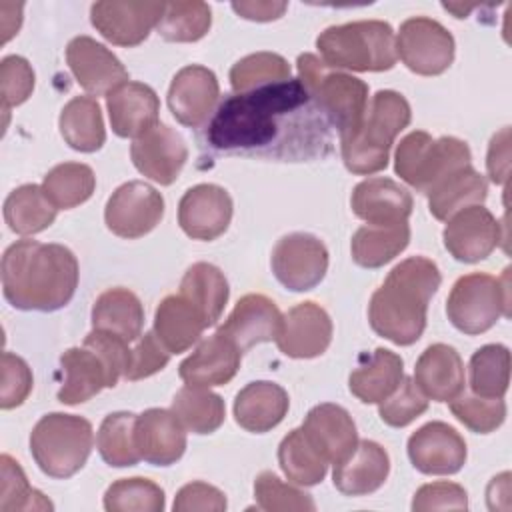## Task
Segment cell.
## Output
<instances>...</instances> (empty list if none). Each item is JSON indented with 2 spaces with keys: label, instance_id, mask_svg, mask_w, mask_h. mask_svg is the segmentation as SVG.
Masks as SVG:
<instances>
[{
  "label": "cell",
  "instance_id": "cell-47",
  "mask_svg": "<svg viewBox=\"0 0 512 512\" xmlns=\"http://www.w3.org/2000/svg\"><path fill=\"white\" fill-rule=\"evenodd\" d=\"M290 78V64L274 52H256L240 58L230 68V84L234 92H250L254 88L282 82Z\"/></svg>",
  "mask_w": 512,
  "mask_h": 512
},
{
  "label": "cell",
  "instance_id": "cell-11",
  "mask_svg": "<svg viewBox=\"0 0 512 512\" xmlns=\"http://www.w3.org/2000/svg\"><path fill=\"white\" fill-rule=\"evenodd\" d=\"M270 264L276 280L284 288L306 292L324 280L328 270V250L314 234L292 232L274 244Z\"/></svg>",
  "mask_w": 512,
  "mask_h": 512
},
{
  "label": "cell",
  "instance_id": "cell-48",
  "mask_svg": "<svg viewBox=\"0 0 512 512\" xmlns=\"http://www.w3.org/2000/svg\"><path fill=\"white\" fill-rule=\"evenodd\" d=\"M254 498L260 510L268 512H302L316 510L310 494L282 482L272 472H260L254 480Z\"/></svg>",
  "mask_w": 512,
  "mask_h": 512
},
{
  "label": "cell",
  "instance_id": "cell-28",
  "mask_svg": "<svg viewBox=\"0 0 512 512\" xmlns=\"http://www.w3.org/2000/svg\"><path fill=\"white\" fill-rule=\"evenodd\" d=\"M414 384L434 402H450L464 390V362L448 344L428 346L414 368Z\"/></svg>",
  "mask_w": 512,
  "mask_h": 512
},
{
  "label": "cell",
  "instance_id": "cell-13",
  "mask_svg": "<svg viewBox=\"0 0 512 512\" xmlns=\"http://www.w3.org/2000/svg\"><path fill=\"white\" fill-rule=\"evenodd\" d=\"M166 2H94L92 26L116 46H138L158 26Z\"/></svg>",
  "mask_w": 512,
  "mask_h": 512
},
{
  "label": "cell",
  "instance_id": "cell-9",
  "mask_svg": "<svg viewBox=\"0 0 512 512\" xmlns=\"http://www.w3.org/2000/svg\"><path fill=\"white\" fill-rule=\"evenodd\" d=\"M508 268L500 278L486 272L460 276L446 300V314L452 326L468 336L490 330L500 316H510Z\"/></svg>",
  "mask_w": 512,
  "mask_h": 512
},
{
  "label": "cell",
  "instance_id": "cell-37",
  "mask_svg": "<svg viewBox=\"0 0 512 512\" xmlns=\"http://www.w3.org/2000/svg\"><path fill=\"white\" fill-rule=\"evenodd\" d=\"M60 134L78 152H96L106 140L102 110L92 96H74L60 112Z\"/></svg>",
  "mask_w": 512,
  "mask_h": 512
},
{
  "label": "cell",
  "instance_id": "cell-43",
  "mask_svg": "<svg viewBox=\"0 0 512 512\" xmlns=\"http://www.w3.org/2000/svg\"><path fill=\"white\" fill-rule=\"evenodd\" d=\"M470 390L482 398H504L510 384V350L486 344L470 358Z\"/></svg>",
  "mask_w": 512,
  "mask_h": 512
},
{
  "label": "cell",
  "instance_id": "cell-29",
  "mask_svg": "<svg viewBox=\"0 0 512 512\" xmlns=\"http://www.w3.org/2000/svg\"><path fill=\"white\" fill-rule=\"evenodd\" d=\"M288 392L268 380L246 384L234 398V420L248 432H268L276 428L288 414Z\"/></svg>",
  "mask_w": 512,
  "mask_h": 512
},
{
  "label": "cell",
  "instance_id": "cell-58",
  "mask_svg": "<svg viewBox=\"0 0 512 512\" xmlns=\"http://www.w3.org/2000/svg\"><path fill=\"white\" fill-rule=\"evenodd\" d=\"M232 10L246 20L270 22L286 12V2H232Z\"/></svg>",
  "mask_w": 512,
  "mask_h": 512
},
{
  "label": "cell",
  "instance_id": "cell-30",
  "mask_svg": "<svg viewBox=\"0 0 512 512\" xmlns=\"http://www.w3.org/2000/svg\"><path fill=\"white\" fill-rule=\"evenodd\" d=\"M206 328L204 316L182 294L166 296L154 312V334L170 354L192 348Z\"/></svg>",
  "mask_w": 512,
  "mask_h": 512
},
{
  "label": "cell",
  "instance_id": "cell-55",
  "mask_svg": "<svg viewBox=\"0 0 512 512\" xmlns=\"http://www.w3.org/2000/svg\"><path fill=\"white\" fill-rule=\"evenodd\" d=\"M468 508V494L456 482H432L424 484L416 490L412 498L414 512L426 510H466Z\"/></svg>",
  "mask_w": 512,
  "mask_h": 512
},
{
  "label": "cell",
  "instance_id": "cell-39",
  "mask_svg": "<svg viewBox=\"0 0 512 512\" xmlns=\"http://www.w3.org/2000/svg\"><path fill=\"white\" fill-rule=\"evenodd\" d=\"M172 412L192 434H212L226 418L224 400L202 386H184L172 400Z\"/></svg>",
  "mask_w": 512,
  "mask_h": 512
},
{
  "label": "cell",
  "instance_id": "cell-54",
  "mask_svg": "<svg viewBox=\"0 0 512 512\" xmlns=\"http://www.w3.org/2000/svg\"><path fill=\"white\" fill-rule=\"evenodd\" d=\"M170 360V352L164 348V344L158 340V336L152 332H146L140 336L138 344L132 348L130 364L124 372L126 380H142L156 372H160Z\"/></svg>",
  "mask_w": 512,
  "mask_h": 512
},
{
  "label": "cell",
  "instance_id": "cell-20",
  "mask_svg": "<svg viewBox=\"0 0 512 512\" xmlns=\"http://www.w3.org/2000/svg\"><path fill=\"white\" fill-rule=\"evenodd\" d=\"M332 342V320L316 302H300L292 306L276 338L280 352L288 358H316L328 350Z\"/></svg>",
  "mask_w": 512,
  "mask_h": 512
},
{
  "label": "cell",
  "instance_id": "cell-7",
  "mask_svg": "<svg viewBox=\"0 0 512 512\" xmlns=\"http://www.w3.org/2000/svg\"><path fill=\"white\" fill-rule=\"evenodd\" d=\"M94 444L92 424L76 414L52 412L42 416L30 434V452L50 478H70L88 460Z\"/></svg>",
  "mask_w": 512,
  "mask_h": 512
},
{
  "label": "cell",
  "instance_id": "cell-52",
  "mask_svg": "<svg viewBox=\"0 0 512 512\" xmlns=\"http://www.w3.org/2000/svg\"><path fill=\"white\" fill-rule=\"evenodd\" d=\"M82 346H86L98 354V358L102 360V364L108 372V384H110V388H114L130 364L132 350L128 348V340H124L112 332L92 330L84 338Z\"/></svg>",
  "mask_w": 512,
  "mask_h": 512
},
{
  "label": "cell",
  "instance_id": "cell-15",
  "mask_svg": "<svg viewBox=\"0 0 512 512\" xmlns=\"http://www.w3.org/2000/svg\"><path fill=\"white\" fill-rule=\"evenodd\" d=\"M442 240L446 250L466 264L480 262L500 244V222L482 204L468 206L446 220Z\"/></svg>",
  "mask_w": 512,
  "mask_h": 512
},
{
  "label": "cell",
  "instance_id": "cell-3",
  "mask_svg": "<svg viewBox=\"0 0 512 512\" xmlns=\"http://www.w3.org/2000/svg\"><path fill=\"white\" fill-rule=\"evenodd\" d=\"M440 282V270L430 258L410 256L396 264L370 298L372 330L398 346L414 344L426 328L428 304Z\"/></svg>",
  "mask_w": 512,
  "mask_h": 512
},
{
  "label": "cell",
  "instance_id": "cell-32",
  "mask_svg": "<svg viewBox=\"0 0 512 512\" xmlns=\"http://www.w3.org/2000/svg\"><path fill=\"white\" fill-rule=\"evenodd\" d=\"M426 196L430 214L436 220H448L468 206L482 204L488 196V182L468 164L442 178Z\"/></svg>",
  "mask_w": 512,
  "mask_h": 512
},
{
  "label": "cell",
  "instance_id": "cell-42",
  "mask_svg": "<svg viewBox=\"0 0 512 512\" xmlns=\"http://www.w3.org/2000/svg\"><path fill=\"white\" fill-rule=\"evenodd\" d=\"M42 188L58 210H70L92 196L96 176L92 168L82 162H64L44 176Z\"/></svg>",
  "mask_w": 512,
  "mask_h": 512
},
{
  "label": "cell",
  "instance_id": "cell-46",
  "mask_svg": "<svg viewBox=\"0 0 512 512\" xmlns=\"http://www.w3.org/2000/svg\"><path fill=\"white\" fill-rule=\"evenodd\" d=\"M0 478V512L52 510V502L28 484L22 466L8 454L0 456Z\"/></svg>",
  "mask_w": 512,
  "mask_h": 512
},
{
  "label": "cell",
  "instance_id": "cell-1",
  "mask_svg": "<svg viewBox=\"0 0 512 512\" xmlns=\"http://www.w3.org/2000/svg\"><path fill=\"white\" fill-rule=\"evenodd\" d=\"M310 100L298 78L266 84L250 92L226 96L208 124V142L216 150H258L278 136V118L292 114Z\"/></svg>",
  "mask_w": 512,
  "mask_h": 512
},
{
  "label": "cell",
  "instance_id": "cell-51",
  "mask_svg": "<svg viewBox=\"0 0 512 512\" xmlns=\"http://www.w3.org/2000/svg\"><path fill=\"white\" fill-rule=\"evenodd\" d=\"M34 90V70L22 56H4L0 62V96L2 112L28 100Z\"/></svg>",
  "mask_w": 512,
  "mask_h": 512
},
{
  "label": "cell",
  "instance_id": "cell-8",
  "mask_svg": "<svg viewBox=\"0 0 512 512\" xmlns=\"http://www.w3.org/2000/svg\"><path fill=\"white\" fill-rule=\"evenodd\" d=\"M472 160L464 140L454 136L432 138L424 130L406 134L394 154L396 174L422 194H428L450 172L468 166Z\"/></svg>",
  "mask_w": 512,
  "mask_h": 512
},
{
  "label": "cell",
  "instance_id": "cell-38",
  "mask_svg": "<svg viewBox=\"0 0 512 512\" xmlns=\"http://www.w3.org/2000/svg\"><path fill=\"white\" fill-rule=\"evenodd\" d=\"M56 212L58 208L38 184L18 186L4 200V220L8 228L20 236L46 230L56 220Z\"/></svg>",
  "mask_w": 512,
  "mask_h": 512
},
{
  "label": "cell",
  "instance_id": "cell-31",
  "mask_svg": "<svg viewBox=\"0 0 512 512\" xmlns=\"http://www.w3.org/2000/svg\"><path fill=\"white\" fill-rule=\"evenodd\" d=\"M402 378V358L388 348H376L364 364L352 370L348 378V388L360 402L380 404L400 386Z\"/></svg>",
  "mask_w": 512,
  "mask_h": 512
},
{
  "label": "cell",
  "instance_id": "cell-18",
  "mask_svg": "<svg viewBox=\"0 0 512 512\" xmlns=\"http://www.w3.org/2000/svg\"><path fill=\"white\" fill-rule=\"evenodd\" d=\"M130 158L140 174L160 186H170L188 160V148L176 130L166 124H156L132 142Z\"/></svg>",
  "mask_w": 512,
  "mask_h": 512
},
{
  "label": "cell",
  "instance_id": "cell-33",
  "mask_svg": "<svg viewBox=\"0 0 512 512\" xmlns=\"http://www.w3.org/2000/svg\"><path fill=\"white\" fill-rule=\"evenodd\" d=\"M60 364L66 374L62 388L58 390V400L62 404L76 406L96 396L102 388H110L108 372L102 360L86 346L68 348L60 356Z\"/></svg>",
  "mask_w": 512,
  "mask_h": 512
},
{
  "label": "cell",
  "instance_id": "cell-35",
  "mask_svg": "<svg viewBox=\"0 0 512 512\" xmlns=\"http://www.w3.org/2000/svg\"><path fill=\"white\" fill-rule=\"evenodd\" d=\"M408 242V222L364 224L352 236V260L362 268H380L394 260L408 246Z\"/></svg>",
  "mask_w": 512,
  "mask_h": 512
},
{
  "label": "cell",
  "instance_id": "cell-45",
  "mask_svg": "<svg viewBox=\"0 0 512 512\" xmlns=\"http://www.w3.org/2000/svg\"><path fill=\"white\" fill-rule=\"evenodd\" d=\"M108 512H162L164 490L148 478H120L104 494Z\"/></svg>",
  "mask_w": 512,
  "mask_h": 512
},
{
  "label": "cell",
  "instance_id": "cell-25",
  "mask_svg": "<svg viewBox=\"0 0 512 512\" xmlns=\"http://www.w3.org/2000/svg\"><path fill=\"white\" fill-rule=\"evenodd\" d=\"M388 474V452L374 440H360L344 460L334 464L332 482L346 496H366L376 492Z\"/></svg>",
  "mask_w": 512,
  "mask_h": 512
},
{
  "label": "cell",
  "instance_id": "cell-24",
  "mask_svg": "<svg viewBox=\"0 0 512 512\" xmlns=\"http://www.w3.org/2000/svg\"><path fill=\"white\" fill-rule=\"evenodd\" d=\"M112 130L122 138H140L158 124L160 100L142 82H124L106 96Z\"/></svg>",
  "mask_w": 512,
  "mask_h": 512
},
{
  "label": "cell",
  "instance_id": "cell-23",
  "mask_svg": "<svg viewBox=\"0 0 512 512\" xmlns=\"http://www.w3.org/2000/svg\"><path fill=\"white\" fill-rule=\"evenodd\" d=\"M242 352L220 332L198 342L196 350L180 362L178 374L188 386H224L240 368Z\"/></svg>",
  "mask_w": 512,
  "mask_h": 512
},
{
  "label": "cell",
  "instance_id": "cell-12",
  "mask_svg": "<svg viewBox=\"0 0 512 512\" xmlns=\"http://www.w3.org/2000/svg\"><path fill=\"white\" fill-rule=\"evenodd\" d=\"M162 216V194L142 180H130L118 186L104 208V222L108 230L128 240L152 232L160 224Z\"/></svg>",
  "mask_w": 512,
  "mask_h": 512
},
{
  "label": "cell",
  "instance_id": "cell-2",
  "mask_svg": "<svg viewBox=\"0 0 512 512\" xmlns=\"http://www.w3.org/2000/svg\"><path fill=\"white\" fill-rule=\"evenodd\" d=\"M78 260L62 244L18 240L2 256V292L18 310L64 308L78 286Z\"/></svg>",
  "mask_w": 512,
  "mask_h": 512
},
{
  "label": "cell",
  "instance_id": "cell-10",
  "mask_svg": "<svg viewBox=\"0 0 512 512\" xmlns=\"http://www.w3.org/2000/svg\"><path fill=\"white\" fill-rule=\"evenodd\" d=\"M454 48L452 34L438 20L426 16L404 20L396 36V56L420 76L446 72L454 60Z\"/></svg>",
  "mask_w": 512,
  "mask_h": 512
},
{
  "label": "cell",
  "instance_id": "cell-4",
  "mask_svg": "<svg viewBox=\"0 0 512 512\" xmlns=\"http://www.w3.org/2000/svg\"><path fill=\"white\" fill-rule=\"evenodd\" d=\"M408 100L394 90H378L364 114L360 128L340 136L342 160L352 174H374L388 166V154L396 136L410 124Z\"/></svg>",
  "mask_w": 512,
  "mask_h": 512
},
{
  "label": "cell",
  "instance_id": "cell-44",
  "mask_svg": "<svg viewBox=\"0 0 512 512\" xmlns=\"http://www.w3.org/2000/svg\"><path fill=\"white\" fill-rule=\"evenodd\" d=\"M212 24L210 6L204 2H166V10L156 26L168 42H196L204 38Z\"/></svg>",
  "mask_w": 512,
  "mask_h": 512
},
{
  "label": "cell",
  "instance_id": "cell-14",
  "mask_svg": "<svg viewBox=\"0 0 512 512\" xmlns=\"http://www.w3.org/2000/svg\"><path fill=\"white\" fill-rule=\"evenodd\" d=\"M466 454L464 438L446 422H428L408 438V458L422 474H456L464 466Z\"/></svg>",
  "mask_w": 512,
  "mask_h": 512
},
{
  "label": "cell",
  "instance_id": "cell-34",
  "mask_svg": "<svg viewBox=\"0 0 512 512\" xmlns=\"http://www.w3.org/2000/svg\"><path fill=\"white\" fill-rule=\"evenodd\" d=\"M144 308L140 298L128 288L104 290L92 306V328L112 332L128 342L140 338Z\"/></svg>",
  "mask_w": 512,
  "mask_h": 512
},
{
  "label": "cell",
  "instance_id": "cell-50",
  "mask_svg": "<svg viewBox=\"0 0 512 512\" xmlns=\"http://www.w3.org/2000/svg\"><path fill=\"white\" fill-rule=\"evenodd\" d=\"M428 410V398L418 390L414 378H402L400 386L380 402L378 414L384 424L404 428Z\"/></svg>",
  "mask_w": 512,
  "mask_h": 512
},
{
  "label": "cell",
  "instance_id": "cell-16",
  "mask_svg": "<svg viewBox=\"0 0 512 512\" xmlns=\"http://www.w3.org/2000/svg\"><path fill=\"white\" fill-rule=\"evenodd\" d=\"M232 198L216 184H196L178 204V224L194 240H216L232 220Z\"/></svg>",
  "mask_w": 512,
  "mask_h": 512
},
{
  "label": "cell",
  "instance_id": "cell-26",
  "mask_svg": "<svg viewBox=\"0 0 512 512\" xmlns=\"http://www.w3.org/2000/svg\"><path fill=\"white\" fill-rule=\"evenodd\" d=\"M300 428L328 464L344 460L358 444V432L352 416L346 408L332 402L314 406Z\"/></svg>",
  "mask_w": 512,
  "mask_h": 512
},
{
  "label": "cell",
  "instance_id": "cell-57",
  "mask_svg": "<svg viewBox=\"0 0 512 512\" xmlns=\"http://www.w3.org/2000/svg\"><path fill=\"white\" fill-rule=\"evenodd\" d=\"M488 176L494 184H506L510 172V130L502 128L492 136L486 156Z\"/></svg>",
  "mask_w": 512,
  "mask_h": 512
},
{
  "label": "cell",
  "instance_id": "cell-19",
  "mask_svg": "<svg viewBox=\"0 0 512 512\" xmlns=\"http://www.w3.org/2000/svg\"><path fill=\"white\" fill-rule=\"evenodd\" d=\"M66 62L76 82L90 94H110L128 82L124 64L100 42L90 36H76L66 46Z\"/></svg>",
  "mask_w": 512,
  "mask_h": 512
},
{
  "label": "cell",
  "instance_id": "cell-41",
  "mask_svg": "<svg viewBox=\"0 0 512 512\" xmlns=\"http://www.w3.org/2000/svg\"><path fill=\"white\" fill-rule=\"evenodd\" d=\"M136 414L112 412L108 414L96 434V448L102 460L114 468L138 464L140 452L136 448Z\"/></svg>",
  "mask_w": 512,
  "mask_h": 512
},
{
  "label": "cell",
  "instance_id": "cell-22",
  "mask_svg": "<svg viewBox=\"0 0 512 512\" xmlns=\"http://www.w3.org/2000/svg\"><path fill=\"white\" fill-rule=\"evenodd\" d=\"M186 428L172 410L148 408L136 416V448L152 466H170L186 450Z\"/></svg>",
  "mask_w": 512,
  "mask_h": 512
},
{
  "label": "cell",
  "instance_id": "cell-21",
  "mask_svg": "<svg viewBox=\"0 0 512 512\" xmlns=\"http://www.w3.org/2000/svg\"><path fill=\"white\" fill-rule=\"evenodd\" d=\"M282 312L264 294L242 296L224 324L216 330L236 344L240 352L250 350L260 342L276 340L282 330Z\"/></svg>",
  "mask_w": 512,
  "mask_h": 512
},
{
  "label": "cell",
  "instance_id": "cell-56",
  "mask_svg": "<svg viewBox=\"0 0 512 512\" xmlns=\"http://www.w3.org/2000/svg\"><path fill=\"white\" fill-rule=\"evenodd\" d=\"M174 512H192V510H210L222 512L226 510V496L212 484L206 482H190L176 492Z\"/></svg>",
  "mask_w": 512,
  "mask_h": 512
},
{
  "label": "cell",
  "instance_id": "cell-40",
  "mask_svg": "<svg viewBox=\"0 0 512 512\" xmlns=\"http://www.w3.org/2000/svg\"><path fill=\"white\" fill-rule=\"evenodd\" d=\"M278 462L286 478L298 486H314L324 480L328 460L308 440L302 428L290 430L278 446Z\"/></svg>",
  "mask_w": 512,
  "mask_h": 512
},
{
  "label": "cell",
  "instance_id": "cell-6",
  "mask_svg": "<svg viewBox=\"0 0 512 512\" xmlns=\"http://www.w3.org/2000/svg\"><path fill=\"white\" fill-rule=\"evenodd\" d=\"M298 80L304 84L316 108L330 118L340 136L360 128L368 110V84L352 74L330 68L316 54H300Z\"/></svg>",
  "mask_w": 512,
  "mask_h": 512
},
{
  "label": "cell",
  "instance_id": "cell-5",
  "mask_svg": "<svg viewBox=\"0 0 512 512\" xmlns=\"http://www.w3.org/2000/svg\"><path fill=\"white\" fill-rule=\"evenodd\" d=\"M322 62L354 72H382L396 64V36L388 22L358 20L330 26L316 38Z\"/></svg>",
  "mask_w": 512,
  "mask_h": 512
},
{
  "label": "cell",
  "instance_id": "cell-17",
  "mask_svg": "<svg viewBox=\"0 0 512 512\" xmlns=\"http://www.w3.org/2000/svg\"><path fill=\"white\" fill-rule=\"evenodd\" d=\"M218 96L216 74L206 66L190 64L174 74L168 88V106L180 124L198 128L212 116Z\"/></svg>",
  "mask_w": 512,
  "mask_h": 512
},
{
  "label": "cell",
  "instance_id": "cell-36",
  "mask_svg": "<svg viewBox=\"0 0 512 512\" xmlns=\"http://www.w3.org/2000/svg\"><path fill=\"white\" fill-rule=\"evenodd\" d=\"M178 294L198 308L208 326H214L222 316L230 290L220 268L208 262H196L184 272Z\"/></svg>",
  "mask_w": 512,
  "mask_h": 512
},
{
  "label": "cell",
  "instance_id": "cell-27",
  "mask_svg": "<svg viewBox=\"0 0 512 512\" xmlns=\"http://www.w3.org/2000/svg\"><path fill=\"white\" fill-rule=\"evenodd\" d=\"M352 212L366 224L408 222L412 214L410 192L390 178H366L354 186Z\"/></svg>",
  "mask_w": 512,
  "mask_h": 512
},
{
  "label": "cell",
  "instance_id": "cell-49",
  "mask_svg": "<svg viewBox=\"0 0 512 512\" xmlns=\"http://www.w3.org/2000/svg\"><path fill=\"white\" fill-rule=\"evenodd\" d=\"M450 412L476 434H488L502 426L506 404L502 398H482L476 394H458L450 400Z\"/></svg>",
  "mask_w": 512,
  "mask_h": 512
},
{
  "label": "cell",
  "instance_id": "cell-53",
  "mask_svg": "<svg viewBox=\"0 0 512 512\" xmlns=\"http://www.w3.org/2000/svg\"><path fill=\"white\" fill-rule=\"evenodd\" d=\"M34 378L32 370L20 356L12 352L2 354V384H0V406L2 410H10L20 406L30 390H32Z\"/></svg>",
  "mask_w": 512,
  "mask_h": 512
}]
</instances>
